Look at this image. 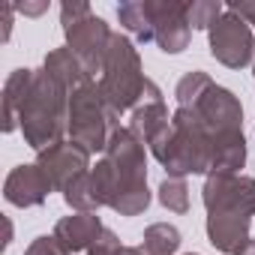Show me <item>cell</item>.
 Listing matches in <instances>:
<instances>
[{
  "label": "cell",
  "instance_id": "11",
  "mask_svg": "<svg viewBox=\"0 0 255 255\" xmlns=\"http://www.w3.org/2000/svg\"><path fill=\"white\" fill-rule=\"evenodd\" d=\"M249 222L252 216L246 213H234V210H210L207 213V237L210 243L225 252V255H237L252 237H249Z\"/></svg>",
  "mask_w": 255,
  "mask_h": 255
},
{
  "label": "cell",
  "instance_id": "1",
  "mask_svg": "<svg viewBox=\"0 0 255 255\" xmlns=\"http://www.w3.org/2000/svg\"><path fill=\"white\" fill-rule=\"evenodd\" d=\"M66 87L60 81H54L45 69L33 72V84L27 90V99L21 105L18 123L21 132L27 138V144L33 150H48L54 144H60L63 129H69V99H66Z\"/></svg>",
  "mask_w": 255,
  "mask_h": 255
},
{
  "label": "cell",
  "instance_id": "25",
  "mask_svg": "<svg viewBox=\"0 0 255 255\" xmlns=\"http://www.w3.org/2000/svg\"><path fill=\"white\" fill-rule=\"evenodd\" d=\"M231 12H237L246 24H255V0H243V3H228Z\"/></svg>",
  "mask_w": 255,
  "mask_h": 255
},
{
  "label": "cell",
  "instance_id": "7",
  "mask_svg": "<svg viewBox=\"0 0 255 255\" xmlns=\"http://www.w3.org/2000/svg\"><path fill=\"white\" fill-rule=\"evenodd\" d=\"M204 207L210 210H234L255 216V180L237 174H210L201 189Z\"/></svg>",
  "mask_w": 255,
  "mask_h": 255
},
{
  "label": "cell",
  "instance_id": "13",
  "mask_svg": "<svg viewBox=\"0 0 255 255\" xmlns=\"http://www.w3.org/2000/svg\"><path fill=\"white\" fill-rule=\"evenodd\" d=\"M105 225L99 222L96 213H72V216H63L57 225H54V237L72 252H84V249H93L102 237Z\"/></svg>",
  "mask_w": 255,
  "mask_h": 255
},
{
  "label": "cell",
  "instance_id": "8",
  "mask_svg": "<svg viewBox=\"0 0 255 255\" xmlns=\"http://www.w3.org/2000/svg\"><path fill=\"white\" fill-rule=\"evenodd\" d=\"M36 165L48 174L51 186L63 192L72 180H78L81 174H87L90 150H84V147H81V144H75V141H60V144H54V147L42 150Z\"/></svg>",
  "mask_w": 255,
  "mask_h": 255
},
{
  "label": "cell",
  "instance_id": "16",
  "mask_svg": "<svg viewBox=\"0 0 255 255\" xmlns=\"http://www.w3.org/2000/svg\"><path fill=\"white\" fill-rule=\"evenodd\" d=\"M117 18L141 42H153V9H150V0H144V3H120L117 6Z\"/></svg>",
  "mask_w": 255,
  "mask_h": 255
},
{
  "label": "cell",
  "instance_id": "26",
  "mask_svg": "<svg viewBox=\"0 0 255 255\" xmlns=\"http://www.w3.org/2000/svg\"><path fill=\"white\" fill-rule=\"evenodd\" d=\"M21 12H27V15H39V12H45V3H36V6H18Z\"/></svg>",
  "mask_w": 255,
  "mask_h": 255
},
{
  "label": "cell",
  "instance_id": "4",
  "mask_svg": "<svg viewBox=\"0 0 255 255\" xmlns=\"http://www.w3.org/2000/svg\"><path fill=\"white\" fill-rule=\"evenodd\" d=\"M117 129V111L105 102L99 84H84L69 96V135L84 150H105Z\"/></svg>",
  "mask_w": 255,
  "mask_h": 255
},
{
  "label": "cell",
  "instance_id": "15",
  "mask_svg": "<svg viewBox=\"0 0 255 255\" xmlns=\"http://www.w3.org/2000/svg\"><path fill=\"white\" fill-rule=\"evenodd\" d=\"M33 84V69H15L9 78H6V87H3V129L12 132L15 129V120L21 114V105L27 99V90Z\"/></svg>",
  "mask_w": 255,
  "mask_h": 255
},
{
  "label": "cell",
  "instance_id": "18",
  "mask_svg": "<svg viewBox=\"0 0 255 255\" xmlns=\"http://www.w3.org/2000/svg\"><path fill=\"white\" fill-rule=\"evenodd\" d=\"M63 198H66V204H69L72 210H78V213H93V210L99 207V201H96V192H93L90 171L81 174L78 180H72V183L63 189Z\"/></svg>",
  "mask_w": 255,
  "mask_h": 255
},
{
  "label": "cell",
  "instance_id": "27",
  "mask_svg": "<svg viewBox=\"0 0 255 255\" xmlns=\"http://www.w3.org/2000/svg\"><path fill=\"white\" fill-rule=\"evenodd\" d=\"M117 255H144V249H135V246H120Z\"/></svg>",
  "mask_w": 255,
  "mask_h": 255
},
{
  "label": "cell",
  "instance_id": "14",
  "mask_svg": "<svg viewBox=\"0 0 255 255\" xmlns=\"http://www.w3.org/2000/svg\"><path fill=\"white\" fill-rule=\"evenodd\" d=\"M54 81H60L66 90H78L84 84H90V72L84 69V63L72 54V48H54L48 57H45V66H42Z\"/></svg>",
  "mask_w": 255,
  "mask_h": 255
},
{
  "label": "cell",
  "instance_id": "10",
  "mask_svg": "<svg viewBox=\"0 0 255 255\" xmlns=\"http://www.w3.org/2000/svg\"><path fill=\"white\" fill-rule=\"evenodd\" d=\"M153 9V42L165 54H180L189 45V21L186 3H150Z\"/></svg>",
  "mask_w": 255,
  "mask_h": 255
},
{
  "label": "cell",
  "instance_id": "19",
  "mask_svg": "<svg viewBox=\"0 0 255 255\" xmlns=\"http://www.w3.org/2000/svg\"><path fill=\"white\" fill-rule=\"evenodd\" d=\"M225 6L213 3V0H195V3H186V21L195 30H210L219 18H222Z\"/></svg>",
  "mask_w": 255,
  "mask_h": 255
},
{
  "label": "cell",
  "instance_id": "21",
  "mask_svg": "<svg viewBox=\"0 0 255 255\" xmlns=\"http://www.w3.org/2000/svg\"><path fill=\"white\" fill-rule=\"evenodd\" d=\"M159 201L171 213H186L189 210V189H186L183 177H165L159 186Z\"/></svg>",
  "mask_w": 255,
  "mask_h": 255
},
{
  "label": "cell",
  "instance_id": "23",
  "mask_svg": "<svg viewBox=\"0 0 255 255\" xmlns=\"http://www.w3.org/2000/svg\"><path fill=\"white\" fill-rule=\"evenodd\" d=\"M117 249H120L117 234H114L111 228H105V231H102V237H99V243H96L87 255H117Z\"/></svg>",
  "mask_w": 255,
  "mask_h": 255
},
{
  "label": "cell",
  "instance_id": "22",
  "mask_svg": "<svg viewBox=\"0 0 255 255\" xmlns=\"http://www.w3.org/2000/svg\"><path fill=\"white\" fill-rule=\"evenodd\" d=\"M24 255H69V249H66L54 234H51V237H48V234H42V237H36V240L27 246V252H24Z\"/></svg>",
  "mask_w": 255,
  "mask_h": 255
},
{
  "label": "cell",
  "instance_id": "3",
  "mask_svg": "<svg viewBox=\"0 0 255 255\" xmlns=\"http://www.w3.org/2000/svg\"><path fill=\"white\" fill-rule=\"evenodd\" d=\"M150 78L141 69V57L135 51V45L114 33L108 54H105V66H102V78H99V90L105 96V102L120 114L126 108L138 105V99H144Z\"/></svg>",
  "mask_w": 255,
  "mask_h": 255
},
{
  "label": "cell",
  "instance_id": "6",
  "mask_svg": "<svg viewBox=\"0 0 255 255\" xmlns=\"http://www.w3.org/2000/svg\"><path fill=\"white\" fill-rule=\"evenodd\" d=\"M66 48H72V54L84 63V69L93 75V72H102L105 66V54H108V45H111V30L108 24L99 18V15H87L75 24H66Z\"/></svg>",
  "mask_w": 255,
  "mask_h": 255
},
{
  "label": "cell",
  "instance_id": "24",
  "mask_svg": "<svg viewBox=\"0 0 255 255\" xmlns=\"http://www.w3.org/2000/svg\"><path fill=\"white\" fill-rule=\"evenodd\" d=\"M87 15H90V6H87V3H63V6H60L63 27H66V24H75V21H81V18H87Z\"/></svg>",
  "mask_w": 255,
  "mask_h": 255
},
{
  "label": "cell",
  "instance_id": "9",
  "mask_svg": "<svg viewBox=\"0 0 255 255\" xmlns=\"http://www.w3.org/2000/svg\"><path fill=\"white\" fill-rule=\"evenodd\" d=\"M198 111V117L204 120V126L210 129V135H219V132H234L240 129L243 123V108L237 102V96L219 84H210L207 93L192 105Z\"/></svg>",
  "mask_w": 255,
  "mask_h": 255
},
{
  "label": "cell",
  "instance_id": "2",
  "mask_svg": "<svg viewBox=\"0 0 255 255\" xmlns=\"http://www.w3.org/2000/svg\"><path fill=\"white\" fill-rule=\"evenodd\" d=\"M105 159L114 168L117 177V189L111 198V210H117L120 216H138L147 210L150 204V192H147V162H144V144L135 138L132 129H117L108 138L105 147Z\"/></svg>",
  "mask_w": 255,
  "mask_h": 255
},
{
  "label": "cell",
  "instance_id": "17",
  "mask_svg": "<svg viewBox=\"0 0 255 255\" xmlns=\"http://www.w3.org/2000/svg\"><path fill=\"white\" fill-rule=\"evenodd\" d=\"M141 240H144V243H141L144 255H174V252L180 249V231H177L174 225H168V222L150 225Z\"/></svg>",
  "mask_w": 255,
  "mask_h": 255
},
{
  "label": "cell",
  "instance_id": "29",
  "mask_svg": "<svg viewBox=\"0 0 255 255\" xmlns=\"http://www.w3.org/2000/svg\"><path fill=\"white\" fill-rule=\"evenodd\" d=\"M189 255H195V252H189Z\"/></svg>",
  "mask_w": 255,
  "mask_h": 255
},
{
  "label": "cell",
  "instance_id": "20",
  "mask_svg": "<svg viewBox=\"0 0 255 255\" xmlns=\"http://www.w3.org/2000/svg\"><path fill=\"white\" fill-rule=\"evenodd\" d=\"M213 81H210V75H204V72H189V75H183L180 78V84H177V90H174V96H177V102H180V108H192L204 93H207V87H210Z\"/></svg>",
  "mask_w": 255,
  "mask_h": 255
},
{
  "label": "cell",
  "instance_id": "5",
  "mask_svg": "<svg viewBox=\"0 0 255 255\" xmlns=\"http://www.w3.org/2000/svg\"><path fill=\"white\" fill-rule=\"evenodd\" d=\"M210 54L228 66V69H240L252 60L255 54V36H252V27L225 6L222 18L210 27Z\"/></svg>",
  "mask_w": 255,
  "mask_h": 255
},
{
  "label": "cell",
  "instance_id": "28",
  "mask_svg": "<svg viewBox=\"0 0 255 255\" xmlns=\"http://www.w3.org/2000/svg\"><path fill=\"white\" fill-rule=\"evenodd\" d=\"M237 255H255V240H249V243H246V246H243Z\"/></svg>",
  "mask_w": 255,
  "mask_h": 255
},
{
  "label": "cell",
  "instance_id": "12",
  "mask_svg": "<svg viewBox=\"0 0 255 255\" xmlns=\"http://www.w3.org/2000/svg\"><path fill=\"white\" fill-rule=\"evenodd\" d=\"M51 189L54 186L39 165H18L3 183V195L15 207H36L48 198Z\"/></svg>",
  "mask_w": 255,
  "mask_h": 255
}]
</instances>
